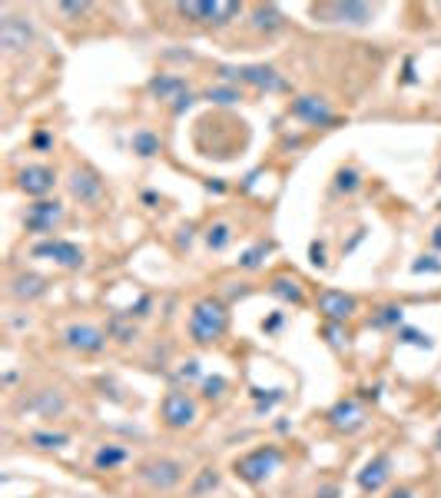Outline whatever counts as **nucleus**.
Instances as JSON below:
<instances>
[{"label":"nucleus","instance_id":"a878e982","mask_svg":"<svg viewBox=\"0 0 441 498\" xmlns=\"http://www.w3.org/2000/svg\"><path fill=\"white\" fill-rule=\"evenodd\" d=\"M219 488V472L216 468H203L199 472V478H196V485H193V495H206V492H216Z\"/></svg>","mask_w":441,"mask_h":498},{"label":"nucleus","instance_id":"c85d7f7f","mask_svg":"<svg viewBox=\"0 0 441 498\" xmlns=\"http://www.w3.org/2000/svg\"><path fill=\"white\" fill-rule=\"evenodd\" d=\"M399 339L401 342H411V346H418V349H431V339L425 336V332H418V329H411V325H401Z\"/></svg>","mask_w":441,"mask_h":498},{"label":"nucleus","instance_id":"f8f14e48","mask_svg":"<svg viewBox=\"0 0 441 498\" xmlns=\"http://www.w3.org/2000/svg\"><path fill=\"white\" fill-rule=\"evenodd\" d=\"M33 44V27L20 17H4L0 21V47L7 54H20L27 47Z\"/></svg>","mask_w":441,"mask_h":498},{"label":"nucleus","instance_id":"ddd939ff","mask_svg":"<svg viewBox=\"0 0 441 498\" xmlns=\"http://www.w3.org/2000/svg\"><path fill=\"white\" fill-rule=\"evenodd\" d=\"M60 219H64V206L57 203V199H40V203H33L27 209L23 226L30 229V233H50Z\"/></svg>","mask_w":441,"mask_h":498},{"label":"nucleus","instance_id":"a211bd4d","mask_svg":"<svg viewBox=\"0 0 441 498\" xmlns=\"http://www.w3.org/2000/svg\"><path fill=\"white\" fill-rule=\"evenodd\" d=\"M47 293V279L37 276V272H20V276H13L11 279V296L13 299H37V296Z\"/></svg>","mask_w":441,"mask_h":498},{"label":"nucleus","instance_id":"ea45409f","mask_svg":"<svg viewBox=\"0 0 441 498\" xmlns=\"http://www.w3.org/2000/svg\"><path fill=\"white\" fill-rule=\"evenodd\" d=\"M312 262L315 266H325V246L322 243H312Z\"/></svg>","mask_w":441,"mask_h":498},{"label":"nucleus","instance_id":"a18cd8bd","mask_svg":"<svg viewBox=\"0 0 441 498\" xmlns=\"http://www.w3.org/2000/svg\"><path fill=\"white\" fill-rule=\"evenodd\" d=\"M435 442H438V448H441V432H438V439H435Z\"/></svg>","mask_w":441,"mask_h":498},{"label":"nucleus","instance_id":"412c9836","mask_svg":"<svg viewBox=\"0 0 441 498\" xmlns=\"http://www.w3.org/2000/svg\"><path fill=\"white\" fill-rule=\"evenodd\" d=\"M229 239H233V226L229 223H213L209 233H206V246L213 249V253H219V249L229 246Z\"/></svg>","mask_w":441,"mask_h":498},{"label":"nucleus","instance_id":"393cba45","mask_svg":"<svg viewBox=\"0 0 441 498\" xmlns=\"http://www.w3.org/2000/svg\"><path fill=\"white\" fill-rule=\"evenodd\" d=\"M375 329H388V325H401V306H382L378 315H372Z\"/></svg>","mask_w":441,"mask_h":498},{"label":"nucleus","instance_id":"b1692460","mask_svg":"<svg viewBox=\"0 0 441 498\" xmlns=\"http://www.w3.org/2000/svg\"><path fill=\"white\" fill-rule=\"evenodd\" d=\"M30 445H37V448H64V445H70V435H64V432H30Z\"/></svg>","mask_w":441,"mask_h":498},{"label":"nucleus","instance_id":"a19ab883","mask_svg":"<svg viewBox=\"0 0 441 498\" xmlns=\"http://www.w3.org/2000/svg\"><path fill=\"white\" fill-rule=\"evenodd\" d=\"M315 498H339V485H322L315 492Z\"/></svg>","mask_w":441,"mask_h":498},{"label":"nucleus","instance_id":"e433bc0d","mask_svg":"<svg viewBox=\"0 0 441 498\" xmlns=\"http://www.w3.org/2000/svg\"><path fill=\"white\" fill-rule=\"evenodd\" d=\"M57 11H60V13H74V17H80V13H90V11H93V4H60Z\"/></svg>","mask_w":441,"mask_h":498},{"label":"nucleus","instance_id":"79ce46f5","mask_svg":"<svg viewBox=\"0 0 441 498\" xmlns=\"http://www.w3.org/2000/svg\"><path fill=\"white\" fill-rule=\"evenodd\" d=\"M392 498H415V492H411V488H395Z\"/></svg>","mask_w":441,"mask_h":498},{"label":"nucleus","instance_id":"9b49d317","mask_svg":"<svg viewBox=\"0 0 441 498\" xmlns=\"http://www.w3.org/2000/svg\"><path fill=\"white\" fill-rule=\"evenodd\" d=\"M329 425H332L335 432H345V435H352L358 432L362 425H365V412H362V405H358L355 399H342V402H335L332 409H329Z\"/></svg>","mask_w":441,"mask_h":498},{"label":"nucleus","instance_id":"4be33fe9","mask_svg":"<svg viewBox=\"0 0 441 498\" xmlns=\"http://www.w3.org/2000/svg\"><path fill=\"white\" fill-rule=\"evenodd\" d=\"M150 90H153V93H160V100H176L172 93H176V90H183V80H180V76H153Z\"/></svg>","mask_w":441,"mask_h":498},{"label":"nucleus","instance_id":"cd10ccee","mask_svg":"<svg viewBox=\"0 0 441 498\" xmlns=\"http://www.w3.org/2000/svg\"><path fill=\"white\" fill-rule=\"evenodd\" d=\"M269 243H259V246H252L249 249V253H242V260H239V266H242V270H256L259 262H262V256H266V253H269Z\"/></svg>","mask_w":441,"mask_h":498},{"label":"nucleus","instance_id":"4c0bfd02","mask_svg":"<svg viewBox=\"0 0 441 498\" xmlns=\"http://www.w3.org/2000/svg\"><path fill=\"white\" fill-rule=\"evenodd\" d=\"M282 323H286V315H282V313H276V315H272V319H266V323H262V332H279V329H282Z\"/></svg>","mask_w":441,"mask_h":498},{"label":"nucleus","instance_id":"37998d69","mask_svg":"<svg viewBox=\"0 0 441 498\" xmlns=\"http://www.w3.org/2000/svg\"><path fill=\"white\" fill-rule=\"evenodd\" d=\"M33 146H50V137H47V133H37V137H33Z\"/></svg>","mask_w":441,"mask_h":498},{"label":"nucleus","instance_id":"423d86ee","mask_svg":"<svg viewBox=\"0 0 441 498\" xmlns=\"http://www.w3.org/2000/svg\"><path fill=\"white\" fill-rule=\"evenodd\" d=\"M160 415H163V422L170 425V429H189V425L196 422V402L189 399L186 392L172 389V392L163 395Z\"/></svg>","mask_w":441,"mask_h":498},{"label":"nucleus","instance_id":"c03bdc74","mask_svg":"<svg viewBox=\"0 0 441 498\" xmlns=\"http://www.w3.org/2000/svg\"><path fill=\"white\" fill-rule=\"evenodd\" d=\"M431 243H435V249H441V226L435 229V236H431Z\"/></svg>","mask_w":441,"mask_h":498},{"label":"nucleus","instance_id":"2eb2a0df","mask_svg":"<svg viewBox=\"0 0 441 498\" xmlns=\"http://www.w3.org/2000/svg\"><path fill=\"white\" fill-rule=\"evenodd\" d=\"M319 313L329 319V323H345L355 315V299L345 293H335V289H322L319 293Z\"/></svg>","mask_w":441,"mask_h":498},{"label":"nucleus","instance_id":"dca6fc26","mask_svg":"<svg viewBox=\"0 0 441 498\" xmlns=\"http://www.w3.org/2000/svg\"><path fill=\"white\" fill-rule=\"evenodd\" d=\"M70 193L86 206H97L103 199V180H100L93 170H74L70 176Z\"/></svg>","mask_w":441,"mask_h":498},{"label":"nucleus","instance_id":"20e7f679","mask_svg":"<svg viewBox=\"0 0 441 498\" xmlns=\"http://www.w3.org/2000/svg\"><path fill=\"white\" fill-rule=\"evenodd\" d=\"M176 11L196 23H206V27H226L229 21H236L239 13H242V7L239 4H223V0H213V4L189 0V4H180Z\"/></svg>","mask_w":441,"mask_h":498},{"label":"nucleus","instance_id":"9d476101","mask_svg":"<svg viewBox=\"0 0 441 498\" xmlns=\"http://www.w3.org/2000/svg\"><path fill=\"white\" fill-rule=\"evenodd\" d=\"M372 7L368 4H319L315 17H322L325 23H368L372 21Z\"/></svg>","mask_w":441,"mask_h":498},{"label":"nucleus","instance_id":"6e6552de","mask_svg":"<svg viewBox=\"0 0 441 498\" xmlns=\"http://www.w3.org/2000/svg\"><path fill=\"white\" fill-rule=\"evenodd\" d=\"M289 113L295 120H302V123H309V127H329V123H335V110L329 107V100H322V97L292 100Z\"/></svg>","mask_w":441,"mask_h":498},{"label":"nucleus","instance_id":"c756f323","mask_svg":"<svg viewBox=\"0 0 441 498\" xmlns=\"http://www.w3.org/2000/svg\"><path fill=\"white\" fill-rule=\"evenodd\" d=\"M339 190H342V193H355L358 190V170H352V166H348V170H339Z\"/></svg>","mask_w":441,"mask_h":498},{"label":"nucleus","instance_id":"473e14b6","mask_svg":"<svg viewBox=\"0 0 441 498\" xmlns=\"http://www.w3.org/2000/svg\"><path fill=\"white\" fill-rule=\"evenodd\" d=\"M252 395H256V402H259V412H269L272 405H276V402L286 399V392H282V389H272V395H266L262 389H256Z\"/></svg>","mask_w":441,"mask_h":498},{"label":"nucleus","instance_id":"bb28decb","mask_svg":"<svg viewBox=\"0 0 441 498\" xmlns=\"http://www.w3.org/2000/svg\"><path fill=\"white\" fill-rule=\"evenodd\" d=\"M279 11H276V7H259L256 11V27L259 30H276V27H279Z\"/></svg>","mask_w":441,"mask_h":498},{"label":"nucleus","instance_id":"2f4dec72","mask_svg":"<svg viewBox=\"0 0 441 498\" xmlns=\"http://www.w3.org/2000/svg\"><path fill=\"white\" fill-rule=\"evenodd\" d=\"M206 100H213V103H236L239 93L233 87H213L206 90Z\"/></svg>","mask_w":441,"mask_h":498},{"label":"nucleus","instance_id":"0eeeda50","mask_svg":"<svg viewBox=\"0 0 441 498\" xmlns=\"http://www.w3.org/2000/svg\"><path fill=\"white\" fill-rule=\"evenodd\" d=\"M33 256H40V260H54L57 266H64V270H80L86 262L83 249L70 243V239H47V243H37L30 249Z\"/></svg>","mask_w":441,"mask_h":498},{"label":"nucleus","instance_id":"7c9ffc66","mask_svg":"<svg viewBox=\"0 0 441 498\" xmlns=\"http://www.w3.org/2000/svg\"><path fill=\"white\" fill-rule=\"evenodd\" d=\"M223 392H226V379H223V376L203 379V395H206V399H223Z\"/></svg>","mask_w":441,"mask_h":498},{"label":"nucleus","instance_id":"f3484780","mask_svg":"<svg viewBox=\"0 0 441 498\" xmlns=\"http://www.w3.org/2000/svg\"><path fill=\"white\" fill-rule=\"evenodd\" d=\"M388 478H392V455L382 452L358 472V488H362V492H378Z\"/></svg>","mask_w":441,"mask_h":498},{"label":"nucleus","instance_id":"f03ea898","mask_svg":"<svg viewBox=\"0 0 441 498\" xmlns=\"http://www.w3.org/2000/svg\"><path fill=\"white\" fill-rule=\"evenodd\" d=\"M279 465H282V448H276V445H262V448H252V452H246L242 458H236V465L233 468H236V475L242 478V482H249V485H262Z\"/></svg>","mask_w":441,"mask_h":498},{"label":"nucleus","instance_id":"7ed1b4c3","mask_svg":"<svg viewBox=\"0 0 441 498\" xmlns=\"http://www.w3.org/2000/svg\"><path fill=\"white\" fill-rule=\"evenodd\" d=\"M186 475V465L183 462H176V458H150V462H143L136 478H140L143 485L156 488V492H170L183 482Z\"/></svg>","mask_w":441,"mask_h":498},{"label":"nucleus","instance_id":"aec40b11","mask_svg":"<svg viewBox=\"0 0 441 498\" xmlns=\"http://www.w3.org/2000/svg\"><path fill=\"white\" fill-rule=\"evenodd\" d=\"M127 462V448H119V445H103L97 455H93V465L100 472H110V468H117Z\"/></svg>","mask_w":441,"mask_h":498},{"label":"nucleus","instance_id":"6ab92c4d","mask_svg":"<svg viewBox=\"0 0 441 498\" xmlns=\"http://www.w3.org/2000/svg\"><path fill=\"white\" fill-rule=\"evenodd\" d=\"M269 293L282 303H292V306H302L305 303V293H302V282L295 276H276L269 282Z\"/></svg>","mask_w":441,"mask_h":498},{"label":"nucleus","instance_id":"1a4fd4ad","mask_svg":"<svg viewBox=\"0 0 441 498\" xmlns=\"http://www.w3.org/2000/svg\"><path fill=\"white\" fill-rule=\"evenodd\" d=\"M107 332L97 329V325L90 323H74L64 329V342L70 349H80V352H103L107 349Z\"/></svg>","mask_w":441,"mask_h":498},{"label":"nucleus","instance_id":"58836bf2","mask_svg":"<svg viewBox=\"0 0 441 498\" xmlns=\"http://www.w3.org/2000/svg\"><path fill=\"white\" fill-rule=\"evenodd\" d=\"M196 366H199V362H196V359H189V362L180 369V376H183V379H193V376H199V369H196Z\"/></svg>","mask_w":441,"mask_h":498},{"label":"nucleus","instance_id":"72a5a7b5","mask_svg":"<svg viewBox=\"0 0 441 498\" xmlns=\"http://www.w3.org/2000/svg\"><path fill=\"white\" fill-rule=\"evenodd\" d=\"M107 336H117L119 342H133V339H136V329H127V325H119V323H110Z\"/></svg>","mask_w":441,"mask_h":498},{"label":"nucleus","instance_id":"4468645a","mask_svg":"<svg viewBox=\"0 0 441 498\" xmlns=\"http://www.w3.org/2000/svg\"><path fill=\"white\" fill-rule=\"evenodd\" d=\"M17 186L27 196H47L57 186V173L50 166H23L17 173Z\"/></svg>","mask_w":441,"mask_h":498},{"label":"nucleus","instance_id":"c9c22d12","mask_svg":"<svg viewBox=\"0 0 441 498\" xmlns=\"http://www.w3.org/2000/svg\"><path fill=\"white\" fill-rule=\"evenodd\" d=\"M411 272H441V262H435V256H421L418 262H411Z\"/></svg>","mask_w":441,"mask_h":498},{"label":"nucleus","instance_id":"f704fd0d","mask_svg":"<svg viewBox=\"0 0 441 498\" xmlns=\"http://www.w3.org/2000/svg\"><path fill=\"white\" fill-rule=\"evenodd\" d=\"M322 332H325V339H329V342H332L335 349H342L345 342H348V336L342 339V329H339V323H329V325L322 329Z\"/></svg>","mask_w":441,"mask_h":498},{"label":"nucleus","instance_id":"39448f33","mask_svg":"<svg viewBox=\"0 0 441 498\" xmlns=\"http://www.w3.org/2000/svg\"><path fill=\"white\" fill-rule=\"evenodd\" d=\"M219 76L223 80H236V83H249V87L256 90H269V93H276V90H286V80H282L272 66H219Z\"/></svg>","mask_w":441,"mask_h":498},{"label":"nucleus","instance_id":"f257e3e1","mask_svg":"<svg viewBox=\"0 0 441 498\" xmlns=\"http://www.w3.org/2000/svg\"><path fill=\"white\" fill-rule=\"evenodd\" d=\"M229 329V309L219 299H199L189 313V339L196 346H213L226 336Z\"/></svg>","mask_w":441,"mask_h":498},{"label":"nucleus","instance_id":"5701e85b","mask_svg":"<svg viewBox=\"0 0 441 498\" xmlns=\"http://www.w3.org/2000/svg\"><path fill=\"white\" fill-rule=\"evenodd\" d=\"M133 153H140V156H153V153H160V137L150 133V130L133 133Z\"/></svg>","mask_w":441,"mask_h":498}]
</instances>
